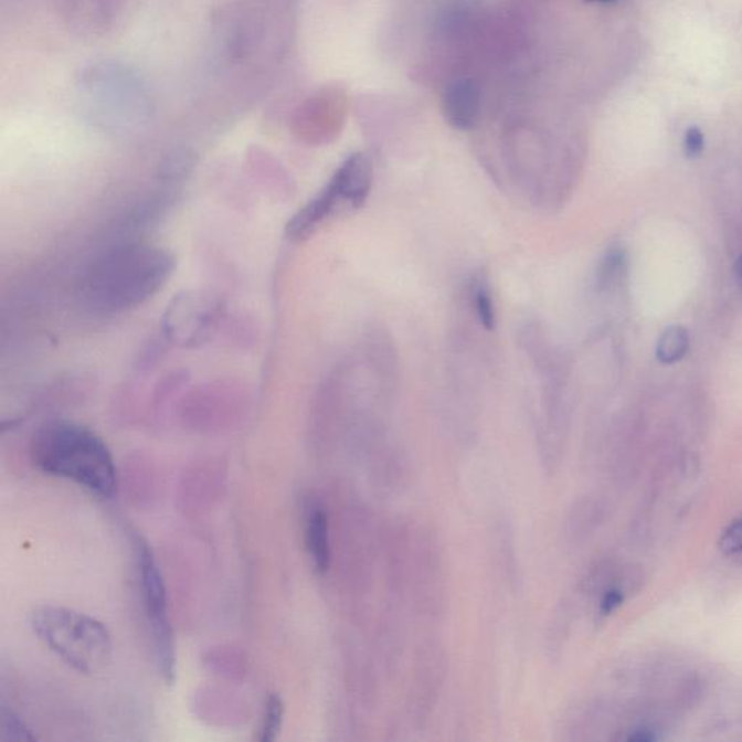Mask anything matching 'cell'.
Here are the masks:
<instances>
[{
  "label": "cell",
  "instance_id": "277c9868",
  "mask_svg": "<svg viewBox=\"0 0 742 742\" xmlns=\"http://www.w3.org/2000/svg\"><path fill=\"white\" fill-rule=\"evenodd\" d=\"M136 550L139 587H141L144 610H146L148 626L151 630L157 666L166 683L173 685L178 657H176L173 625L170 619L165 579H162L155 553L141 537H137Z\"/></svg>",
  "mask_w": 742,
  "mask_h": 742
},
{
  "label": "cell",
  "instance_id": "4fadbf2b",
  "mask_svg": "<svg viewBox=\"0 0 742 742\" xmlns=\"http://www.w3.org/2000/svg\"><path fill=\"white\" fill-rule=\"evenodd\" d=\"M625 272V253L623 248H611L602 259L600 268V286L611 289L618 285Z\"/></svg>",
  "mask_w": 742,
  "mask_h": 742
},
{
  "label": "cell",
  "instance_id": "2e32d148",
  "mask_svg": "<svg viewBox=\"0 0 742 742\" xmlns=\"http://www.w3.org/2000/svg\"><path fill=\"white\" fill-rule=\"evenodd\" d=\"M704 137L698 128H690L685 136V152L689 157L699 156L703 151Z\"/></svg>",
  "mask_w": 742,
  "mask_h": 742
},
{
  "label": "cell",
  "instance_id": "3957f363",
  "mask_svg": "<svg viewBox=\"0 0 742 742\" xmlns=\"http://www.w3.org/2000/svg\"><path fill=\"white\" fill-rule=\"evenodd\" d=\"M31 628L55 657L78 675H99L113 660L114 644L108 628L83 612L39 606L32 612Z\"/></svg>",
  "mask_w": 742,
  "mask_h": 742
},
{
  "label": "cell",
  "instance_id": "52a82bcc",
  "mask_svg": "<svg viewBox=\"0 0 742 742\" xmlns=\"http://www.w3.org/2000/svg\"><path fill=\"white\" fill-rule=\"evenodd\" d=\"M443 113L454 128L475 127L480 114V89L477 82L470 77L454 81L444 93Z\"/></svg>",
  "mask_w": 742,
  "mask_h": 742
},
{
  "label": "cell",
  "instance_id": "6da1fadb",
  "mask_svg": "<svg viewBox=\"0 0 742 742\" xmlns=\"http://www.w3.org/2000/svg\"><path fill=\"white\" fill-rule=\"evenodd\" d=\"M174 255L134 244L97 259L82 280V300L96 314L127 312L155 298L173 276Z\"/></svg>",
  "mask_w": 742,
  "mask_h": 742
},
{
  "label": "cell",
  "instance_id": "7c38bea8",
  "mask_svg": "<svg viewBox=\"0 0 742 742\" xmlns=\"http://www.w3.org/2000/svg\"><path fill=\"white\" fill-rule=\"evenodd\" d=\"M471 304L473 308H475L477 319H479L487 331H494L496 327L495 306L485 278H477L471 289Z\"/></svg>",
  "mask_w": 742,
  "mask_h": 742
},
{
  "label": "cell",
  "instance_id": "9c48e42d",
  "mask_svg": "<svg viewBox=\"0 0 742 742\" xmlns=\"http://www.w3.org/2000/svg\"><path fill=\"white\" fill-rule=\"evenodd\" d=\"M607 515V505L600 496H584L574 505L568 518V537L576 544L595 536Z\"/></svg>",
  "mask_w": 742,
  "mask_h": 742
},
{
  "label": "cell",
  "instance_id": "8fae6325",
  "mask_svg": "<svg viewBox=\"0 0 742 742\" xmlns=\"http://www.w3.org/2000/svg\"><path fill=\"white\" fill-rule=\"evenodd\" d=\"M283 721H285V702L278 695L268 696L262 723H259L257 740L259 742L275 741L280 734Z\"/></svg>",
  "mask_w": 742,
  "mask_h": 742
},
{
  "label": "cell",
  "instance_id": "8992f818",
  "mask_svg": "<svg viewBox=\"0 0 742 742\" xmlns=\"http://www.w3.org/2000/svg\"><path fill=\"white\" fill-rule=\"evenodd\" d=\"M305 544L315 572L327 574L332 561L331 531L327 509L318 500L306 505Z\"/></svg>",
  "mask_w": 742,
  "mask_h": 742
},
{
  "label": "cell",
  "instance_id": "30bf717a",
  "mask_svg": "<svg viewBox=\"0 0 742 742\" xmlns=\"http://www.w3.org/2000/svg\"><path fill=\"white\" fill-rule=\"evenodd\" d=\"M689 333L685 328L671 327L666 329L657 346V357L661 363L672 364L680 361L689 350Z\"/></svg>",
  "mask_w": 742,
  "mask_h": 742
},
{
  "label": "cell",
  "instance_id": "9a60e30c",
  "mask_svg": "<svg viewBox=\"0 0 742 742\" xmlns=\"http://www.w3.org/2000/svg\"><path fill=\"white\" fill-rule=\"evenodd\" d=\"M718 547L723 555L736 556L742 554V518L735 519L723 530Z\"/></svg>",
  "mask_w": 742,
  "mask_h": 742
},
{
  "label": "cell",
  "instance_id": "e0dca14e",
  "mask_svg": "<svg viewBox=\"0 0 742 742\" xmlns=\"http://www.w3.org/2000/svg\"><path fill=\"white\" fill-rule=\"evenodd\" d=\"M734 271H735L736 280H739V283L742 287V255L739 259H736Z\"/></svg>",
  "mask_w": 742,
  "mask_h": 742
},
{
  "label": "cell",
  "instance_id": "5bb4252c",
  "mask_svg": "<svg viewBox=\"0 0 742 742\" xmlns=\"http://www.w3.org/2000/svg\"><path fill=\"white\" fill-rule=\"evenodd\" d=\"M0 722H2V734L3 740L8 741H34L35 735L32 734L30 728L26 727V723L22 721L15 712L11 711L7 707L2 708V716H0Z\"/></svg>",
  "mask_w": 742,
  "mask_h": 742
},
{
  "label": "cell",
  "instance_id": "ba28073f",
  "mask_svg": "<svg viewBox=\"0 0 742 742\" xmlns=\"http://www.w3.org/2000/svg\"><path fill=\"white\" fill-rule=\"evenodd\" d=\"M332 182L341 190L350 208L363 205L373 184V166L368 156L352 155L333 173Z\"/></svg>",
  "mask_w": 742,
  "mask_h": 742
},
{
  "label": "cell",
  "instance_id": "5b68a950",
  "mask_svg": "<svg viewBox=\"0 0 742 742\" xmlns=\"http://www.w3.org/2000/svg\"><path fill=\"white\" fill-rule=\"evenodd\" d=\"M221 317L222 304L216 296L205 290H184L167 306L161 329L171 344L198 347L212 337Z\"/></svg>",
  "mask_w": 742,
  "mask_h": 742
},
{
  "label": "cell",
  "instance_id": "7a4b0ae2",
  "mask_svg": "<svg viewBox=\"0 0 742 742\" xmlns=\"http://www.w3.org/2000/svg\"><path fill=\"white\" fill-rule=\"evenodd\" d=\"M30 453L44 475L73 481L102 499H113L118 490V470L108 445L78 422H46L32 437Z\"/></svg>",
  "mask_w": 742,
  "mask_h": 742
},
{
  "label": "cell",
  "instance_id": "ac0fdd59",
  "mask_svg": "<svg viewBox=\"0 0 742 742\" xmlns=\"http://www.w3.org/2000/svg\"><path fill=\"white\" fill-rule=\"evenodd\" d=\"M589 2H612V0H589Z\"/></svg>",
  "mask_w": 742,
  "mask_h": 742
}]
</instances>
